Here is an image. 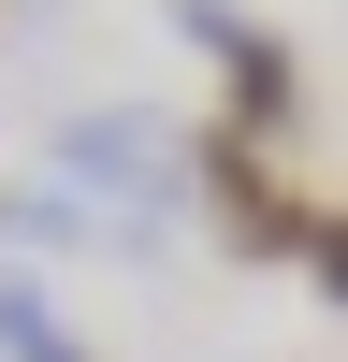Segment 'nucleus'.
I'll use <instances>...</instances> for the list:
<instances>
[{"label": "nucleus", "mask_w": 348, "mask_h": 362, "mask_svg": "<svg viewBox=\"0 0 348 362\" xmlns=\"http://www.w3.org/2000/svg\"><path fill=\"white\" fill-rule=\"evenodd\" d=\"M174 29L218 58V87H232V131H247V145H276L290 116H305V73H290V44H276L261 15H232V0H189Z\"/></svg>", "instance_id": "nucleus-2"}, {"label": "nucleus", "mask_w": 348, "mask_h": 362, "mask_svg": "<svg viewBox=\"0 0 348 362\" xmlns=\"http://www.w3.org/2000/svg\"><path fill=\"white\" fill-rule=\"evenodd\" d=\"M58 362H73V348H58Z\"/></svg>", "instance_id": "nucleus-4"}, {"label": "nucleus", "mask_w": 348, "mask_h": 362, "mask_svg": "<svg viewBox=\"0 0 348 362\" xmlns=\"http://www.w3.org/2000/svg\"><path fill=\"white\" fill-rule=\"evenodd\" d=\"M174 160H189V145H174L145 102H102V116L58 131V203H160Z\"/></svg>", "instance_id": "nucleus-1"}, {"label": "nucleus", "mask_w": 348, "mask_h": 362, "mask_svg": "<svg viewBox=\"0 0 348 362\" xmlns=\"http://www.w3.org/2000/svg\"><path fill=\"white\" fill-rule=\"evenodd\" d=\"M0 362H58V305H44V276H0Z\"/></svg>", "instance_id": "nucleus-3"}]
</instances>
